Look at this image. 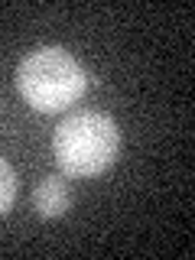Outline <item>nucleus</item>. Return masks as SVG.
Wrapping results in <instances>:
<instances>
[{
    "label": "nucleus",
    "mask_w": 195,
    "mask_h": 260,
    "mask_svg": "<svg viewBox=\"0 0 195 260\" xmlns=\"http://www.w3.org/2000/svg\"><path fill=\"white\" fill-rule=\"evenodd\" d=\"M85 69L72 52L59 46H39L26 52L16 65V88L29 108L52 114L65 111L85 94Z\"/></svg>",
    "instance_id": "obj_2"
},
{
    "label": "nucleus",
    "mask_w": 195,
    "mask_h": 260,
    "mask_svg": "<svg viewBox=\"0 0 195 260\" xmlns=\"http://www.w3.org/2000/svg\"><path fill=\"white\" fill-rule=\"evenodd\" d=\"M32 205L43 218H62L72 205V192L59 176H46L32 192Z\"/></svg>",
    "instance_id": "obj_3"
},
{
    "label": "nucleus",
    "mask_w": 195,
    "mask_h": 260,
    "mask_svg": "<svg viewBox=\"0 0 195 260\" xmlns=\"http://www.w3.org/2000/svg\"><path fill=\"white\" fill-rule=\"evenodd\" d=\"M55 162L65 176L88 179L101 176L114 166L120 153V130L104 111H78L69 114L52 137Z\"/></svg>",
    "instance_id": "obj_1"
},
{
    "label": "nucleus",
    "mask_w": 195,
    "mask_h": 260,
    "mask_svg": "<svg viewBox=\"0 0 195 260\" xmlns=\"http://www.w3.org/2000/svg\"><path fill=\"white\" fill-rule=\"evenodd\" d=\"M16 199V176L10 169V162L0 156V215H7Z\"/></svg>",
    "instance_id": "obj_4"
}]
</instances>
